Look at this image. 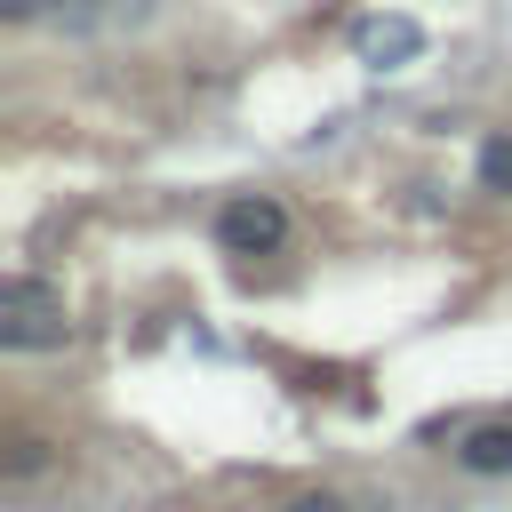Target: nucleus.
<instances>
[{
	"label": "nucleus",
	"mask_w": 512,
	"mask_h": 512,
	"mask_svg": "<svg viewBox=\"0 0 512 512\" xmlns=\"http://www.w3.org/2000/svg\"><path fill=\"white\" fill-rule=\"evenodd\" d=\"M216 240L232 248V256H264V248H280L288 240V216H280V200H232L224 216H216Z\"/></svg>",
	"instance_id": "obj_2"
},
{
	"label": "nucleus",
	"mask_w": 512,
	"mask_h": 512,
	"mask_svg": "<svg viewBox=\"0 0 512 512\" xmlns=\"http://www.w3.org/2000/svg\"><path fill=\"white\" fill-rule=\"evenodd\" d=\"M40 8H48V0H0V16H8V24H24V16H40Z\"/></svg>",
	"instance_id": "obj_8"
},
{
	"label": "nucleus",
	"mask_w": 512,
	"mask_h": 512,
	"mask_svg": "<svg viewBox=\"0 0 512 512\" xmlns=\"http://www.w3.org/2000/svg\"><path fill=\"white\" fill-rule=\"evenodd\" d=\"M480 184L488 192H512V136H488L480 144Z\"/></svg>",
	"instance_id": "obj_5"
},
{
	"label": "nucleus",
	"mask_w": 512,
	"mask_h": 512,
	"mask_svg": "<svg viewBox=\"0 0 512 512\" xmlns=\"http://www.w3.org/2000/svg\"><path fill=\"white\" fill-rule=\"evenodd\" d=\"M48 456H40V440H16V456H8V480H32Z\"/></svg>",
	"instance_id": "obj_6"
},
{
	"label": "nucleus",
	"mask_w": 512,
	"mask_h": 512,
	"mask_svg": "<svg viewBox=\"0 0 512 512\" xmlns=\"http://www.w3.org/2000/svg\"><path fill=\"white\" fill-rule=\"evenodd\" d=\"M56 24H96V0H48Z\"/></svg>",
	"instance_id": "obj_7"
},
{
	"label": "nucleus",
	"mask_w": 512,
	"mask_h": 512,
	"mask_svg": "<svg viewBox=\"0 0 512 512\" xmlns=\"http://www.w3.org/2000/svg\"><path fill=\"white\" fill-rule=\"evenodd\" d=\"M288 512H344V504H336V496H296Z\"/></svg>",
	"instance_id": "obj_9"
},
{
	"label": "nucleus",
	"mask_w": 512,
	"mask_h": 512,
	"mask_svg": "<svg viewBox=\"0 0 512 512\" xmlns=\"http://www.w3.org/2000/svg\"><path fill=\"white\" fill-rule=\"evenodd\" d=\"M64 336H72L64 288H48L32 272H8V288H0V344L8 352H56Z\"/></svg>",
	"instance_id": "obj_1"
},
{
	"label": "nucleus",
	"mask_w": 512,
	"mask_h": 512,
	"mask_svg": "<svg viewBox=\"0 0 512 512\" xmlns=\"http://www.w3.org/2000/svg\"><path fill=\"white\" fill-rule=\"evenodd\" d=\"M456 464H464V472H480V480L512 472V424H472V432H464V448H456Z\"/></svg>",
	"instance_id": "obj_4"
},
{
	"label": "nucleus",
	"mask_w": 512,
	"mask_h": 512,
	"mask_svg": "<svg viewBox=\"0 0 512 512\" xmlns=\"http://www.w3.org/2000/svg\"><path fill=\"white\" fill-rule=\"evenodd\" d=\"M416 48H424V24L416 16H368L360 24V56L368 64H408Z\"/></svg>",
	"instance_id": "obj_3"
}]
</instances>
